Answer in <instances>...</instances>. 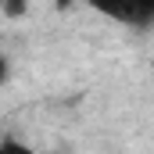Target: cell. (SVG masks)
I'll return each mask as SVG.
<instances>
[{
	"mask_svg": "<svg viewBox=\"0 0 154 154\" xmlns=\"http://www.w3.org/2000/svg\"><path fill=\"white\" fill-rule=\"evenodd\" d=\"M100 18L115 22V25H125V29H151L154 25V0H86Z\"/></svg>",
	"mask_w": 154,
	"mask_h": 154,
	"instance_id": "6da1fadb",
	"label": "cell"
},
{
	"mask_svg": "<svg viewBox=\"0 0 154 154\" xmlns=\"http://www.w3.org/2000/svg\"><path fill=\"white\" fill-rule=\"evenodd\" d=\"M7 75H11V61H7V57L0 54V86L7 82Z\"/></svg>",
	"mask_w": 154,
	"mask_h": 154,
	"instance_id": "7a4b0ae2",
	"label": "cell"
},
{
	"mask_svg": "<svg viewBox=\"0 0 154 154\" xmlns=\"http://www.w3.org/2000/svg\"><path fill=\"white\" fill-rule=\"evenodd\" d=\"M57 7H68V4H79V0H54Z\"/></svg>",
	"mask_w": 154,
	"mask_h": 154,
	"instance_id": "3957f363",
	"label": "cell"
},
{
	"mask_svg": "<svg viewBox=\"0 0 154 154\" xmlns=\"http://www.w3.org/2000/svg\"><path fill=\"white\" fill-rule=\"evenodd\" d=\"M4 4H7V0H0V11H4Z\"/></svg>",
	"mask_w": 154,
	"mask_h": 154,
	"instance_id": "277c9868",
	"label": "cell"
}]
</instances>
